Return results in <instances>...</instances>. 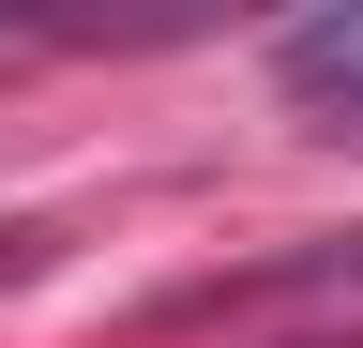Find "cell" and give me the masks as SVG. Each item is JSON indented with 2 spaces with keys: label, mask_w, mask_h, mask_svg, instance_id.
<instances>
[{
  "label": "cell",
  "mask_w": 363,
  "mask_h": 348,
  "mask_svg": "<svg viewBox=\"0 0 363 348\" xmlns=\"http://www.w3.org/2000/svg\"><path fill=\"white\" fill-rule=\"evenodd\" d=\"M272 76H288L333 137H363V0H348V16H303L288 46H272Z\"/></svg>",
  "instance_id": "1"
}]
</instances>
